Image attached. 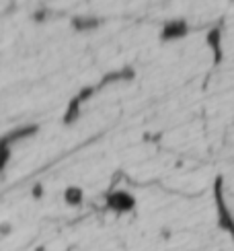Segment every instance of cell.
<instances>
[{
    "label": "cell",
    "mask_w": 234,
    "mask_h": 251,
    "mask_svg": "<svg viewBox=\"0 0 234 251\" xmlns=\"http://www.w3.org/2000/svg\"><path fill=\"white\" fill-rule=\"evenodd\" d=\"M214 194H216V208H218L220 226H222V228H226V231L230 233V237L234 239V218L230 216V210H228L226 200H224V192H222V179H218V181H216Z\"/></svg>",
    "instance_id": "obj_1"
},
{
    "label": "cell",
    "mask_w": 234,
    "mask_h": 251,
    "mask_svg": "<svg viewBox=\"0 0 234 251\" xmlns=\"http://www.w3.org/2000/svg\"><path fill=\"white\" fill-rule=\"evenodd\" d=\"M107 206L115 212H127V210H132L134 208V196L127 194V192L117 190V192L107 196Z\"/></svg>",
    "instance_id": "obj_2"
},
{
    "label": "cell",
    "mask_w": 234,
    "mask_h": 251,
    "mask_svg": "<svg viewBox=\"0 0 234 251\" xmlns=\"http://www.w3.org/2000/svg\"><path fill=\"white\" fill-rule=\"evenodd\" d=\"M187 33V25L183 21H171L166 23L163 29V39H175V37H183Z\"/></svg>",
    "instance_id": "obj_3"
},
{
    "label": "cell",
    "mask_w": 234,
    "mask_h": 251,
    "mask_svg": "<svg viewBox=\"0 0 234 251\" xmlns=\"http://www.w3.org/2000/svg\"><path fill=\"white\" fill-rule=\"evenodd\" d=\"M208 44L210 48L214 50V56H216V62L222 60V50H220V31H211L208 35Z\"/></svg>",
    "instance_id": "obj_4"
},
{
    "label": "cell",
    "mask_w": 234,
    "mask_h": 251,
    "mask_svg": "<svg viewBox=\"0 0 234 251\" xmlns=\"http://www.w3.org/2000/svg\"><path fill=\"white\" fill-rule=\"evenodd\" d=\"M64 198H66V204L78 206V204L82 202V192L78 190V187H68L66 194H64Z\"/></svg>",
    "instance_id": "obj_5"
}]
</instances>
